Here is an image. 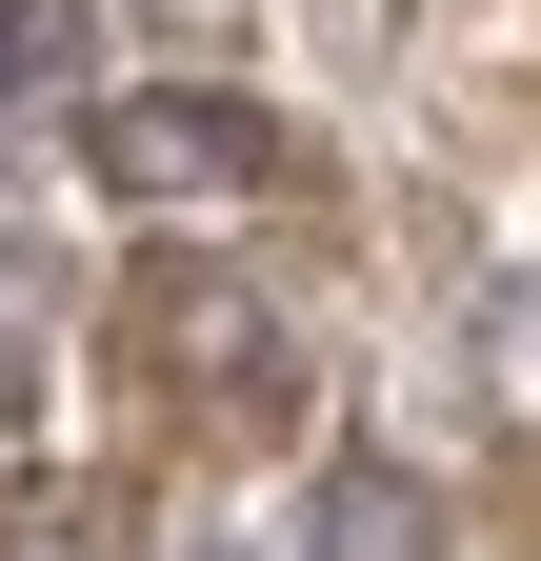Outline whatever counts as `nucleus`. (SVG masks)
Wrapping results in <instances>:
<instances>
[{
  "mask_svg": "<svg viewBox=\"0 0 541 561\" xmlns=\"http://www.w3.org/2000/svg\"><path fill=\"white\" fill-rule=\"evenodd\" d=\"M81 101V0H21L0 21V161H21V121H60Z\"/></svg>",
  "mask_w": 541,
  "mask_h": 561,
  "instance_id": "obj_3",
  "label": "nucleus"
},
{
  "mask_svg": "<svg viewBox=\"0 0 541 561\" xmlns=\"http://www.w3.org/2000/svg\"><path fill=\"white\" fill-rule=\"evenodd\" d=\"M41 301H60V261H41V241H0V362H41Z\"/></svg>",
  "mask_w": 541,
  "mask_h": 561,
  "instance_id": "obj_4",
  "label": "nucleus"
},
{
  "mask_svg": "<svg viewBox=\"0 0 541 561\" xmlns=\"http://www.w3.org/2000/svg\"><path fill=\"white\" fill-rule=\"evenodd\" d=\"M101 181L120 201H241V181H281V121L261 101H101Z\"/></svg>",
  "mask_w": 541,
  "mask_h": 561,
  "instance_id": "obj_1",
  "label": "nucleus"
},
{
  "mask_svg": "<svg viewBox=\"0 0 541 561\" xmlns=\"http://www.w3.org/2000/svg\"><path fill=\"white\" fill-rule=\"evenodd\" d=\"M301 21L342 41V60H381V41H401V0H301Z\"/></svg>",
  "mask_w": 541,
  "mask_h": 561,
  "instance_id": "obj_5",
  "label": "nucleus"
},
{
  "mask_svg": "<svg viewBox=\"0 0 541 561\" xmlns=\"http://www.w3.org/2000/svg\"><path fill=\"white\" fill-rule=\"evenodd\" d=\"M301 561H441V502H422L401 461H342V481L301 502Z\"/></svg>",
  "mask_w": 541,
  "mask_h": 561,
  "instance_id": "obj_2",
  "label": "nucleus"
}]
</instances>
